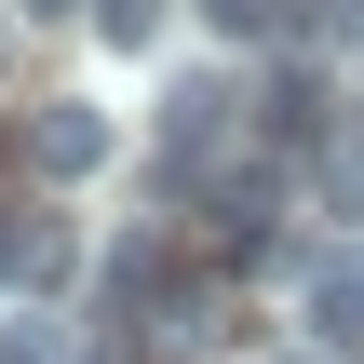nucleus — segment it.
I'll use <instances>...</instances> for the list:
<instances>
[{
	"label": "nucleus",
	"instance_id": "nucleus-7",
	"mask_svg": "<svg viewBox=\"0 0 364 364\" xmlns=\"http://www.w3.org/2000/svg\"><path fill=\"white\" fill-rule=\"evenodd\" d=\"M0 364H54V351H41V324H0Z\"/></svg>",
	"mask_w": 364,
	"mask_h": 364
},
{
	"label": "nucleus",
	"instance_id": "nucleus-1",
	"mask_svg": "<svg viewBox=\"0 0 364 364\" xmlns=\"http://www.w3.org/2000/svg\"><path fill=\"white\" fill-rule=\"evenodd\" d=\"M243 108H257L243 81H189V95H176V122H162V149H176V176H189V189H203L216 162H243V149H257V122H243Z\"/></svg>",
	"mask_w": 364,
	"mask_h": 364
},
{
	"label": "nucleus",
	"instance_id": "nucleus-3",
	"mask_svg": "<svg viewBox=\"0 0 364 364\" xmlns=\"http://www.w3.org/2000/svg\"><path fill=\"white\" fill-rule=\"evenodd\" d=\"M297 324H311L324 351H364V243H338V257L297 270Z\"/></svg>",
	"mask_w": 364,
	"mask_h": 364
},
{
	"label": "nucleus",
	"instance_id": "nucleus-8",
	"mask_svg": "<svg viewBox=\"0 0 364 364\" xmlns=\"http://www.w3.org/2000/svg\"><path fill=\"white\" fill-rule=\"evenodd\" d=\"M14 14H41V27H68V14H95V0H14Z\"/></svg>",
	"mask_w": 364,
	"mask_h": 364
},
{
	"label": "nucleus",
	"instance_id": "nucleus-4",
	"mask_svg": "<svg viewBox=\"0 0 364 364\" xmlns=\"http://www.w3.org/2000/svg\"><path fill=\"white\" fill-rule=\"evenodd\" d=\"M68 243H81V230H68L54 203H0V284H14V297L68 284Z\"/></svg>",
	"mask_w": 364,
	"mask_h": 364
},
{
	"label": "nucleus",
	"instance_id": "nucleus-5",
	"mask_svg": "<svg viewBox=\"0 0 364 364\" xmlns=\"http://www.w3.org/2000/svg\"><path fill=\"white\" fill-rule=\"evenodd\" d=\"M324 14L338 0H203L216 41H324Z\"/></svg>",
	"mask_w": 364,
	"mask_h": 364
},
{
	"label": "nucleus",
	"instance_id": "nucleus-2",
	"mask_svg": "<svg viewBox=\"0 0 364 364\" xmlns=\"http://www.w3.org/2000/svg\"><path fill=\"white\" fill-rule=\"evenodd\" d=\"M14 149H27V176H41V189H68V176H108V149H122V135H108V108L54 95V108H27V135H14Z\"/></svg>",
	"mask_w": 364,
	"mask_h": 364
},
{
	"label": "nucleus",
	"instance_id": "nucleus-6",
	"mask_svg": "<svg viewBox=\"0 0 364 364\" xmlns=\"http://www.w3.org/2000/svg\"><path fill=\"white\" fill-rule=\"evenodd\" d=\"M95 27H108V41H149V27H162V0H95Z\"/></svg>",
	"mask_w": 364,
	"mask_h": 364
}]
</instances>
